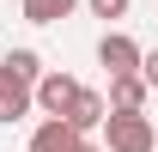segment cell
<instances>
[{
	"label": "cell",
	"instance_id": "9c48e42d",
	"mask_svg": "<svg viewBox=\"0 0 158 152\" xmlns=\"http://www.w3.org/2000/svg\"><path fill=\"white\" fill-rule=\"evenodd\" d=\"M85 6H91V19H128V6H134V0H85Z\"/></svg>",
	"mask_w": 158,
	"mask_h": 152
},
{
	"label": "cell",
	"instance_id": "52a82bcc",
	"mask_svg": "<svg viewBox=\"0 0 158 152\" xmlns=\"http://www.w3.org/2000/svg\"><path fill=\"white\" fill-rule=\"evenodd\" d=\"M103 116H110V97L79 85V97H73V110H67V122H73L79 134H98V128H103Z\"/></svg>",
	"mask_w": 158,
	"mask_h": 152
},
{
	"label": "cell",
	"instance_id": "8992f818",
	"mask_svg": "<svg viewBox=\"0 0 158 152\" xmlns=\"http://www.w3.org/2000/svg\"><path fill=\"white\" fill-rule=\"evenodd\" d=\"M146 97H152L146 73H110V110H146Z\"/></svg>",
	"mask_w": 158,
	"mask_h": 152
},
{
	"label": "cell",
	"instance_id": "3957f363",
	"mask_svg": "<svg viewBox=\"0 0 158 152\" xmlns=\"http://www.w3.org/2000/svg\"><path fill=\"white\" fill-rule=\"evenodd\" d=\"M73 97H79V79H73V73L43 67V79H37V110H43V116H67Z\"/></svg>",
	"mask_w": 158,
	"mask_h": 152
},
{
	"label": "cell",
	"instance_id": "ba28073f",
	"mask_svg": "<svg viewBox=\"0 0 158 152\" xmlns=\"http://www.w3.org/2000/svg\"><path fill=\"white\" fill-rule=\"evenodd\" d=\"M73 6L79 0H24V24H61L73 19Z\"/></svg>",
	"mask_w": 158,
	"mask_h": 152
},
{
	"label": "cell",
	"instance_id": "7a4b0ae2",
	"mask_svg": "<svg viewBox=\"0 0 158 152\" xmlns=\"http://www.w3.org/2000/svg\"><path fill=\"white\" fill-rule=\"evenodd\" d=\"M37 110V85L19 73V67H6L0 61V122H19V116Z\"/></svg>",
	"mask_w": 158,
	"mask_h": 152
},
{
	"label": "cell",
	"instance_id": "277c9868",
	"mask_svg": "<svg viewBox=\"0 0 158 152\" xmlns=\"http://www.w3.org/2000/svg\"><path fill=\"white\" fill-rule=\"evenodd\" d=\"M140 55H146V49H140L128 31H103V43H98V67L103 73H140Z\"/></svg>",
	"mask_w": 158,
	"mask_h": 152
},
{
	"label": "cell",
	"instance_id": "6da1fadb",
	"mask_svg": "<svg viewBox=\"0 0 158 152\" xmlns=\"http://www.w3.org/2000/svg\"><path fill=\"white\" fill-rule=\"evenodd\" d=\"M103 146L110 152H158V128L146 110H110L103 116Z\"/></svg>",
	"mask_w": 158,
	"mask_h": 152
},
{
	"label": "cell",
	"instance_id": "5b68a950",
	"mask_svg": "<svg viewBox=\"0 0 158 152\" xmlns=\"http://www.w3.org/2000/svg\"><path fill=\"white\" fill-rule=\"evenodd\" d=\"M73 146H79V128L67 116H43L31 128V152H73Z\"/></svg>",
	"mask_w": 158,
	"mask_h": 152
},
{
	"label": "cell",
	"instance_id": "30bf717a",
	"mask_svg": "<svg viewBox=\"0 0 158 152\" xmlns=\"http://www.w3.org/2000/svg\"><path fill=\"white\" fill-rule=\"evenodd\" d=\"M140 73H146V85L158 91V49H146V55H140Z\"/></svg>",
	"mask_w": 158,
	"mask_h": 152
},
{
	"label": "cell",
	"instance_id": "8fae6325",
	"mask_svg": "<svg viewBox=\"0 0 158 152\" xmlns=\"http://www.w3.org/2000/svg\"><path fill=\"white\" fill-rule=\"evenodd\" d=\"M73 152H110V146H103V140H91V134H79V146Z\"/></svg>",
	"mask_w": 158,
	"mask_h": 152
}]
</instances>
